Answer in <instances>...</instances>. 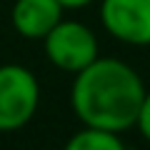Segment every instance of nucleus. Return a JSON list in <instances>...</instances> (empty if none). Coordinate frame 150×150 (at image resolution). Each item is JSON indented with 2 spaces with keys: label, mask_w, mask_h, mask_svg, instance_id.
Returning <instances> with one entry per match:
<instances>
[{
  "label": "nucleus",
  "mask_w": 150,
  "mask_h": 150,
  "mask_svg": "<svg viewBox=\"0 0 150 150\" xmlns=\"http://www.w3.org/2000/svg\"><path fill=\"white\" fill-rule=\"evenodd\" d=\"M63 150H128V145L120 140V133L83 125L78 133H73L68 138Z\"/></svg>",
  "instance_id": "obj_6"
},
{
  "label": "nucleus",
  "mask_w": 150,
  "mask_h": 150,
  "mask_svg": "<svg viewBox=\"0 0 150 150\" xmlns=\"http://www.w3.org/2000/svg\"><path fill=\"white\" fill-rule=\"evenodd\" d=\"M40 105V83L25 65H0V133L25 128Z\"/></svg>",
  "instance_id": "obj_2"
},
{
  "label": "nucleus",
  "mask_w": 150,
  "mask_h": 150,
  "mask_svg": "<svg viewBox=\"0 0 150 150\" xmlns=\"http://www.w3.org/2000/svg\"><path fill=\"white\" fill-rule=\"evenodd\" d=\"M100 20L108 35L125 45H150V0H100Z\"/></svg>",
  "instance_id": "obj_4"
},
{
  "label": "nucleus",
  "mask_w": 150,
  "mask_h": 150,
  "mask_svg": "<svg viewBox=\"0 0 150 150\" xmlns=\"http://www.w3.org/2000/svg\"><path fill=\"white\" fill-rule=\"evenodd\" d=\"M58 3L63 5V10H80V8H88L95 0H58Z\"/></svg>",
  "instance_id": "obj_8"
},
{
  "label": "nucleus",
  "mask_w": 150,
  "mask_h": 150,
  "mask_svg": "<svg viewBox=\"0 0 150 150\" xmlns=\"http://www.w3.org/2000/svg\"><path fill=\"white\" fill-rule=\"evenodd\" d=\"M135 128H138V130H140V135H143V138L150 143V90H145L143 105H140L138 120H135Z\"/></svg>",
  "instance_id": "obj_7"
},
{
  "label": "nucleus",
  "mask_w": 150,
  "mask_h": 150,
  "mask_svg": "<svg viewBox=\"0 0 150 150\" xmlns=\"http://www.w3.org/2000/svg\"><path fill=\"white\" fill-rule=\"evenodd\" d=\"M43 50L50 65L65 73H78L85 65L100 55V45H98V35L88 25L78 20H65L60 18L53 25V30L43 38Z\"/></svg>",
  "instance_id": "obj_3"
},
{
  "label": "nucleus",
  "mask_w": 150,
  "mask_h": 150,
  "mask_svg": "<svg viewBox=\"0 0 150 150\" xmlns=\"http://www.w3.org/2000/svg\"><path fill=\"white\" fill-rule=\"evenodd\" d=\"M145 83L133 65L120 58L98 55L75 73L70 88V108L83 125L110 133L135 128L145 98Z\"/></svg>",
  "instance_id": "obj_1"
},
{
  "label": "nucleus",
  "mask_w": 150,
  "mask_h": 150,
  "mask_svg": "<svg viewBox=\"0 0 150 150\" xmlns=\"http://www.w3.org/2000/svg\"><path fill=\"white\" fill-rule=\"evenodd\" d=\"M60 18L63 5L58 0H15L10 10V23L15 33L28 40H43Z\"/></svg>",
  "instance_id": "obj_5"
},
{
  "label": "nucleus",
  "mask_w": 150,
  "mask_h": 150,
  "mask_svg": "<svg viewBox=\"0 0 150 150\" xmlns=\"http://www.w3.org/2000/svg\"><path fill=\"white\" fill-rule=\"evenodd\" d=\"M148 50H150V45H148Z\"/></svg>",
  "instance_id": "obj_9"
}]
</instances>
